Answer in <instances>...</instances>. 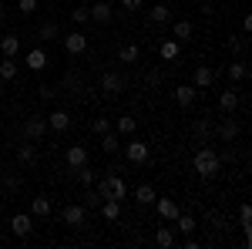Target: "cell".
I'll list each match as a JSON object with an SVG mask.
<instances>
[{"mask_svg":"<svg viewBox=\"0 0 252 249\" xmlns=\"http://www.w3.org/2000/svg\"><path fill=\"white\" fill-rule=\"evenodd\" d=\"M115 132L121 135V138H131V135L138 132V121H135L131 115H121V118L115 121Z\"/></svg>","mask_w":252,"mask_h":249,"instance_id":"603a6c76","label":"cell"},{"mask_svg":"<svg viewBox=\"0 0 252 249\" xmlns=\"http://www.w3.org/2000/svg\"><path fill=\"white\" fill-rule=\"evenodd\" d=\"M74 175H78L81 185H94V182H97V172L91 169V165H81V169H74Z\"/></svg>","mask_w":252,"mask_h":249,"instance_id":"4dcf8cb0","label":"cell"},{"mask_svg":"<svg viewBox=\"0 0 252 249\" xmlns=\"http://www.w3.org/2000/svg\"><path fill=\"white\" fill-rule=\"evenodd\" d=\"M145 81H148V88H158V81H161V74H158V71H148V77H145Z\"/></svg>","mask_w":252,"mask_h":249,"instance_id":"7bdbcfd3","label":"cell"},{"mask_svg":"<svg viewBox=\"0 0 252 249\" xmlns=\"http://www.w3.org/2000/svg\"><path fill=\"white\" fill-rule=\"evenodd\" d=\"M195 98H198V88H195V84H178V88H175V105H178V108H192Z\"/></svg>","mask_w":252,"mask_h":249,"instance_id":"30bf717a","label":"cell"},{"mask_svg":"<svg viewBox=\"0 0 252 249\" xmlns=\"http://www.w3.org/2000/svg\"><path fill=\"white\" fill-rule=\"evenodd\" d=\"M47 128H51V132H67V128H71V115H67L64 108H54V111L47 115Z\"/></svg>","mask_w":252,"mask_h":249,"instance_id":"4fadbf2b","label":"cell"},{"mask_svg":"<svg viewBox=\"0 0 252 249\" xmlns=\"http://www.w3.org/2000/svg\"><path fill=\"white\" fill-rule=\"evenodd\" d=\"M101 215H104L108 222H118V215H121V202H118V199H101Z\"/></svg>","mask_w":252,"mask_h":249,"instance_id":"484cf974","label":"cell"},{"mask_svg":"<svg viewBox=\"0 0 252 249\" xmlns=\"http://www.w3.org/2000/svg\"><path fill=\"white\" fill-rule=\"evenodd\" d=\"M37 95H40V101H54L58 98V88H37Z\"/></svg>","mask_w":252,"mask_h":249,"instance_id":"60d3db41","label":"cell"},{"mask_svg":"<svg viewBox=\"0 0 252 249\" xmlns=\"http://www.w3.org/2000/svg\"><path fill=\"white\" fill-rule=\"evenodd\" d=\"M84 209H97L101 206V195L94 192V185H88V192H84V202H81Z\"/></svg>","mask_w":252,"mask_h":249,"instance_id":"d590c367","label":"cell"},{"mask_svg":"<svg viewBox=\"0 0 252 249\" xmlns=\"http://www.w3.org/2000/svg\"><path fill=\"white\" fill-rule=\"evenodd\" d=\"M192 169L202 175V178H215L219 169H222V155L215 152L212 145H202V148L195 152V158H192Z\"/></svg>","mask_w":252,"mask_h":249,"instance_id":"6da1fadb","label":"cell"},{"mask_svg":"<svg viewBox=\"0 0 252 249\" xmlns=\"http://www.w3.org/2000/svg\"><path fill=\"white\" fill-rule=\"evenodd\" d=\"M61 215H64V222H67L71 229H81V226H84V219H88V209H84L81 202H67Z\"/></svg>","mask_w":252,"mask_h":249,"instance_id":"8992f818","label":"cell"},{"mask_svg":"<svg viewBox=\"0 0 252 249\" xmlns=\"http://www.w3.org/2000/svg\"><path fill=\"white\" fill-rule=\"evenodd\" d=\"M198 246H202V243H198L195 236H185V249H198Z\"/></svg>","mask_w":252,"mask_h":249,"instance_id":"7dc6e473","label":"cell"},{"mask_svg":"<svg viewBox=\"0 0 252 249\" xmlns=\"http://www.w3.org/2000/svg\"><path fill=\"white\" fill-rule=\"evenodd\" d=\"M155 199H158V192H155L152 182H141V185L135 189V202H138V206H152Z\"/></svg>","mask_w":252,"mask_h":249,"instance_id":"2e32d148","label":"cell"},{"mask_svg":"<svg viewBox=\"0 0 252 249\" xmlns=\"http://www.w3.org/2000/svg\"><path fill=\"white\" fill-rule=\"evenodd\" d=\"M192 84L198 88V91L212 88V84H215V71L209 68V64H198V68H195V74H192Z\"/></svg>","mask_w":252,"mask_h":249,"instance_id":"8fae6325","label":"cell"},{"mask_svg":"<svg viewBox=\"0 0 252 249\" xmlns=\"http://www.w3.org/2000/svg\"><path fill=\"white\" fill-rule=\"evenodd\" d=\"M71 20H74V24H88V20H91L88 7H74V10H71Z\"/></svg>","mask_w":252,"mask_h":249,"instance_id":"f35d334b","label":"cell"},{"mask_svg":"<svg viewBox=\"0 0 252 249\" xmlns=\"http://www.w3.org/2000/svg\"><path fill=\"white\" fill-rule=\"evenodd\" d=\"M61 44H64V51H67L71 58H81V54L88 51V34H84V31H71V34H64Z\"/></svg>","mask_w":252,"mask_h":249,"instance_id":"277c9868","label":"cell"},{"mask_svg":"<svg viewBox=\"0 0 252 249\" xmlns=\"http://www.w3.org/2000/svg\"><path fill=\"white\" fill-rule=\"evenodd\" d=\"M225 47H229V54H242V40H239V37H229V40H225Z\"/></svg>","mask_w":252,"mask_h":249,"instance_id":"b9f144b4","label":"cell"},{"mask_svg":"<svg viewBox=\"0 0 252 249\" xmlns=\"http://www.w3.org/2000/svg\"><path fill=\"white\" fill-rule=\"evenodd\" d=\"M94 192L101 199H118V202H125V195H128V185H125V178L118 172L104 175V178H97L94 182Z\"/></svg>","mask_w":252,"mask_h":249,"instance_id":"7a4b0ae2","label":"cell"},{"mask_svg":"<svg viewBox=\"0 0 252 249\" xmlns=\"http://www.w3.org/2000/svg\"><path fill=\"white\" fill-rule=\"evenodd\" d=\"M138 58H141L138 44H121V51H118V61L121 64H138Z\"/></svg>","mask_w":252,"mask_h":249,"instance_id":"83f0119b","label":"cell"},{"mask_svg":"<svg viewBox=\"0 0 252 249\" xmlns=\"http://www.w3.org/2000/svg\"><path fill=\"white\" fill-rule=\"evenodd\" d=\"M17 10L20 14H34V10H40V0H20Z\"/></svg>","mask_w":252,"mask_h":249,"instance_id":"ab89813d","label":"cell"},{"mask_svg":"<svg viewBox=\"0 0 252 249\" xmlns=\"http://www.w3.org/2000/svg\"><path fill=\"white\" fill-rule=\"evenodd\" d=\"M64 162H67L71 169H81V165H88V148H84V145H71V148L64 152Z\"/></svg>","mask_w":252,"mask_h":249,"instance_id":"9a60e30c","label":"cell"},{"mask_svg":"<svg viewBox=\"0 0 252 249\" xmlns=\"http://www.w3.org/2000/svg\"><path fill=\"white\" fill-rule=\"evenodd\" d=\"M0 54H3V58H17V54H20V37H17V34L0 37Z\"/></svg>","mask_w":252,"mask_h":249,"instance_id":"d6986e66","label":"cell"},{"mask_svg":"<svg viewBox=\"0 0 252 249\" xmlns=\"http://www.w3.org/2000/svg\"><path fill=\"white\" fill-rule=\"evenodd\" d=\"M178 44H182V40H175V37L161 40V47H158V54H161V61H175V58H178Z\"/></svg>","mask_w":252,"mask_h":249,"instance_id":"f546056e","label":"cell"},{"mask_svg":"<svg viewBox=\"0 0 252 249\" xmlns=\"http://www.w3.org/2000/svg\"><path fill=\"white\" fill-rule=\"evenodd\" d=\"M44 132H47V115H31L27 121H24V135H27L31 142L44 138Z\"/></svg>","mask_w":252,"mask_h":249,"instance_id":"52a82bcc","label":"cell"},{"mask_svg":"<svg viewBox=\"0 0 252 249\" xmlns=\"http://www.w3.org/2000/svg\"><path fill=\"white\" fill-rule=\"evenodd\" d=\"M101 138V152H108V155H115L118 148H121V135L111 128V132H104V135H97Z\"/></svg>","mask_w":252,"mask_h":249,"instance_id":"ffe728a7","label":"cell"},{"mask_svg":"<svg viewBox=\"0 0 252 249\" xmlns=\"http://www.w3.org/2000/svg\"><path fill=\"white\" fill-rule=\"evenodd\" d=\"M178 3H189V0H178Z\"/></svg>","mask_w":252,"mask_h":249,"instance_id":"816d5d0a","label":"cell"},{"mask_svg":"<svg viewBox=\"0 0 252 249\" xmlns=\"http://www.w3.org/2000/svg\"><path fill=\"white\" fill-rule=\"evenodd\" d=\"M225 74H229L232 84H239V81H246V77H249V68H246V61H232V64L225 68Z\"/></svg>","mask_w":252,"mask_h":249,"instance_id":"cb8c5ba5","label":"cell"},{"mask_svg":"<svg viewBox=\"0 0 252 249\" xmlns=\"http://www.w3.org/2000/svg\"><path fill=\"white\" fill-rule=\"evenodd\" d=\"M58 24H54V20H47V24H44V27H40V37H44V44H47V40H58Z\"/></svg>","mask_w":252,"mask_h":249,"instance_id":"8d00e7d4","label":"cell"},{"mask_svg":"<svg viewBox=\"0 0 252 249\" xmlns=\"http://www.w3.org/2000/svg\"><path fill=\"white\" fill-rule=\"evenodd\" d=\"M91 132H94V135L111 132V121H108V118H94V121H91Z\"/></svg>","mask_w":252,"mask_h":249,"instance_id":"74e56055","label":"cell"},{"mask_svg":"<svg viewBox=\"0 0 252 249\" xmlns=\"http://www.w3.org/2000/svg\"><path fill=\"white\" fill-rule=\"evenodd\" d=\"M88 14H91L94 24H108V20L115 17V10H111V3H108V0H97L94 7H88Z\"/></svg>","mask_w":252,"mask_h":249,"instance_id":"5bb4252c","label":"cell"},{"mask_svg":"<svg viewBox=\"0 0 252 249\" xmlns=\"http://www.w3.org/2000/svg\"><path fill=\"white\" fill-rule=\"evenodd\" d=\"M17 74H20L17 58H3L0 61V81H17Z\"/></svg>","mask_w":252,"mask_h":249,"instance_id":"44dd1931","label":"cell"},{"mask_svg":"<svg viewBox=\"0 0 252 249\" xmlns=\"http://www.w3.org/2000/svg\"><path fill=\"white\" fill-rule=\"evenodd\" d=\"M155 246H161V249H172L175 246V232L168 229V226H158V229H155Z\"/></svg>","mask_w":252,"mask_h":249,"instance_id":"f1b7e54d","label":"cell"},{"mask_svg":"<svg viewBox=\"0 0 252 249\" xmlns=\"http://www.w3.org/2000/svg\"><path fill=\"white\" fill-rule=\"evenodd\" d=\"M239 229L246 232V236H249V229H252V209H249V206L239 209Z\"/></svg>","mask_w":252,"mask_h":249,"instance_id":"836d02e7","label":"cell"},{"mask_svg":"<svg viewBox=\"0 0 252 249\" xmlns=\"http://www.w3.org/2000/svg\"><path fill=\"white\" fill-rule=\"evenodd\" d=\"M3 10H7V7H3V0H0V17H3Z\"/></svg>","mask_w":252,"mask_h":249,"instance_id":"c3c4849f","label":"cell"},{"mask_svg":"<svg viewBox=\"0 0 252 249\" xmlns=\"http://www.w3.org/2000/svg\"><path fill=\"white\" fill-rule=\"evenodd\" d=\"M219 108H222L225 115H232L235 108H239V91H235V88H229V91H222V95H219Z\"/></svg>","mask_w":252,"mask_h":249,"instance_id":"7402d4cb","label":"cell"},{"mask_svg":"<svg viewBox=\"0 0 252 249\" xmlns=\"http://www.w3.org/2000/svg\"><path fill=\"white\" fill-rule=\"evenodd\" d=\"M125 10H141V0H121Z\"/></svg>","mask_w":252,"mask_h":249,"instance_id":"f6af8a7d","label":"cell"},{"mask_svg":"<svg viewBox=\"0 0 252 249\" xmlns=\"http://www.w3.org/2000/svg\"><path fill=\"white\" fill-rule=\"evenodd\" d=\"M24 64H27L31 71H44V68L51 64V58H47V51H44V47H31V51H27V58H24Z\"/></svg>","mask_w":252,"mask_h":249,"instance_id":"7c38bea8","label":"cell"},{"mask_svg":"<svg viewBox=\"0 0 252 249\" xmlns=\"http://www.w3.org/2000/svg\"><path fill=\"white\" fill-rule=\"evenodd\" d=\"M31 215H34V219H47V215H51V199H47V195H37V199L31 202Z\"/></svg>","mask_w":252,"mask_h":249,"instance_id":"d4e9b609","label":"cell"},{"mask_svg":"<svg viewBox=\"0 0 252 249\" xmlns=\"http://www.w3.org/2000/svg\"><path fill=\"white\" fill-rule=\"evenodd\" d=\"M152 206L158 209L161 219H172V222H175V215H178V202H175V199H155Z\"/></svg>","mask_w":252,"mask_h":249,"instance_id":"ac0fdd59","label":"cell"},{"mask_svg":"<svg viewBox=\"0 0 252 249\" xmlns=\"http://www.w3.org/2000/svg\"><path fill=\"white\" fill-rule=\"evenodd\" d=\"M0 95H3V81H0Z\"/></svg>","mask_w":252,"mask_h":249,"instance_id":"f907efd6","label":"cell"},{"mask_svg":"<svg viewBox=\"0 0 252 249\" xmlns=\"http://www.w3.org/2000/svg\"><path fill=\"white\" fill-rule=\"evenodd\" d=\"M125 158H128L131 165H145V162L152 158V145L141 142V138H128V142H125Z\"/></svg>","mask_w":252,"mask_h":249,"instance_id":"3957f363","label":"cell"},{"mask_svg":"<svg viewBox=\"0 0 252 249\" xmlns=\"http://www.w3.org/2000/svg\"><path fill=\"white\" fill-rule=\"evenodd\" d=\"M175 229L182 232V236H192V232L198 229V222H195L192 215H185V212H178V215H175Z\"/></svg>","mask_w":252,"mask_h":249,"instance_id":"4316f807","label":"cell"},{"mask_svg":"<svg viewBox=\"0 0 252 249\" xmlns=\"http://www.w3.org/2000/svg\"><path fill=\"white\" fill-rule=\"evenodd\" d=\"M10 232H14L17 239H27V236L34 232V215H31V212H14V215H10Z\"/></svg>","mask_w":252,"mask_h":249,"instance_id":"5b68a950","label":"cell"},{"mask_svg":"<svg viewBox=\"0 0 252 249\" xmlns=\"http://www.w3.org/2000/svg\"><path fill=\"white\" fill-rule=\"evenodd\" d=\"M34 158H37L34 145H20V148H17V162H20V165H34Z\"/></svg>","mask_w":252,"mask_h":249,"instance_id":"d6a6232c","label":"cell"},{"mask_svg":"<svg viewBox=\"0 0 252 249\" xmlns=\"http://www.w3.org/2000/svg\"><path fill=\"white\" fill-rule=\"evenodd\" d=\"M3 185H7V189H20V178H17V175H7Z\"/></svg>","mask_w":252,"mask_h":249,"instance_id":"ee69618b","label":"cell"},{"mask_svg":"<svg viewBox=\"0 0 252 249\" xmlns=\"http://www.w3.org/2000/svg\"><path fill=\"white\" fill-rule=\"evenodd\" d=\"M242 34H252V17H249V14L242 17Z\"/></svg>","mask_w":252,"mask_h":249,"instance_id":"bcb514c9","label":"cell"},{"mask_svg":"<svg viewBox=\"0 0 252 249\" xmlns=\"http://www.w3.org/2000/svg\"><path fill=\"white\" fill-rule=\"evenodd\" d=\"M101 91L104 95H121L125 91V77L118 74V71H104L101 74Z\"/></svg>","mask_w":252,"mask_h":249,"instance_id":"ba28073f","label":"cell"},{"mask_svg":"<svg viewBox=\"0 0 252 249\" xmlns=\"http://www.w3.org/2000/svg\"><path fill=\"white\" fill-rule=\"evenodd\" d=\"M215 135H219V142H222V145H232V142H235V135H239V121H235L232 115H229V118H222V125L215 128Z\"/></svg>","mask_w":252,"mask_h":249,"instance_id":"9c48e42d","label":"cell"},{"mask_svg":"<svg viewBox=\"0 0 252 249\" xmlns=\"http://www.w3.org/2000/svg\"><path fill=\"white\" fill-rule=\"evenodd\" d=\"M172 34H175V40H189L192 37V24H189V20H175Z\"/></svg>","mask_w":252,"mask_h":249,"instance_id":"1f68e13d","label":"cell"},{"mask_svg":"<svg viewBox=\"0 0 252 249\" xmlns=\"http://www.w3.org/2000/svg\"><path fill=\"white\" fill-rule=\"evenodd\" d=\"M61 3H74V0H61Z\"/></svg>","mask_w":252,"mask_h":249,"instance_id":"681fc988","label":"cell"},{"mask_svg":"<svg viewBox=\"0 0 252 249\" xmlns=\"http://www.w3.org/2000/svg\"><path fill=\"white\" fill-rule=\"evenodd\" d=\"M148 20H152L155 27H165V24H172V10H168L165 3H155V7L148 10Z\"/></svg>","mask_w":252,"mask_h":249,"instance_id":"e0dca14e","label":"cell"},{"mask_svg":"<svg viewBox=\"0 0 252 249\" xmlns=\"http://www.w3.org/2000/svg\"><path fill=\"white\" fill-rule=\"evenodd\" d=\"M212 132H215V125L209 118H198V121H195V135H198V138H209Z\"/></svg>","mask_w":252,"mask_h":249,"instance_id":"e575fe53","label":"cell"}]
</instances>
